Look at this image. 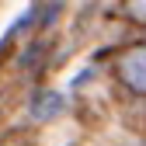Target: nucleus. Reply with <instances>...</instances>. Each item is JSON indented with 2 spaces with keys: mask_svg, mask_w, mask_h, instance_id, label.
I'll list each match as a JSON object with an SVG mask.
<instances>
[{
  "mask_svg": "<svg viewBox=\"0 0 146 146\" xmlns=\"http://www.w3.org/2000/svg\"><path fill=\"white\" fill-rule=\"evenodd\" d=\"M122 70H125V77H129L132 87H143L146 90V52H132Z\"/></svg>",
  "mask_w": 146,
  "mask_h": 146,
  "instance_id": "obj_1",
  "label": "nucleus"
},
{
  "mask_svg": "<svg viewBox=\"0 0 146 146\" xmlns=\"http://www.w3.org/2000/svg\"><path fill=\"white\" fill-rule=\"evenodd\" d=\"M63 108V94H56V90H49V94H38L35 98V104H31V111H35V118H52Z\"/></svg>",
  "mask_w": 146,
  "mask_h": 146,
  "instance_id": "obj_2",
  "label": "nucleus"
},
{
  "mask_svg": "<svg viewBox=\"0 0 146 146\" xmlns=\"http://www.w3.org/2000/svg\"><path fill=\"white\" fill-rule=\"evenodd\" d=\"M132 11H136L139 17H146V0H132Z\"/></svg>",
  "mask_w": 146,
  "mask_h": 146,
  "instance_id": "obj_3",
  "label": "nucleus"
}]
</instances>
